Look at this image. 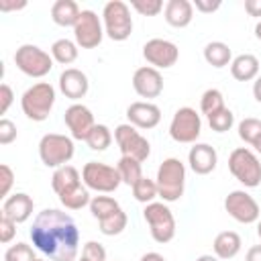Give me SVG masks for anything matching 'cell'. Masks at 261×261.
<instances>
[{"instance_id": "6da1fadb", "label": "cell", "mask_w": 261, "mask_h": 261, "mask_svg": "<svg viewBox=\"0 0 261 261\" xmlns=\"http://www.w3.org/2000/svg\"><path fill=\"white\" fill-rule=\"evenodd\" d=\"M31 241L49 261H75L80 251V230L75 220L57 208H45L35 216Z\"/></svg>"}, {"instance_id": "7a4b0ae2", "label": "cell", "mask_w": 261, "mask_h": 261, "mask_svg": "<svg viewBox=\"0 0 261 261\" xmlns=\"http://www.w3.org/2000/svg\"><path fill=\"white\" fill-rule=\"evenodd\" d=\"M155 184H157L159 198L165 204L177 202L184 196V188H186V165L177 157L163 159L161 165L157 167Z\"/></svg>"}, {"instance_id": "3957f363", "label": "cell", "mask_w": 261, "mask_h": 261, "mask_svg": "<svg viewBox=\"0 0 261 261\" xmlns=\"http://www.w3.org/2000/svg\"><path fill=\"white\" fill-rule=\"evenodd\" d=\"M55 104V88L49 82H37L20 96V108L29 120L43 122L49 118Z\"/></svg>"}, {"instance_id": "277c9868", "label": "cell", "mask_w": 261, "mask_h": 261, "mask_svg": "<svg viewBox=\"0 0 261 261\" xmlns=\"http://www.w3.org/2000/svg\"><path fill=\"white\" fill-rule=\"evenodd\" d=\"M102 24L104 35L112 41H126L133 33V16L130 6L122 0H110L102 8Z\"/></svg>"}, {"instance_id": "5b68a950", "label": "cell", "mask_w": 261, "mask_h": 261, "mask_svg": "<svg viewBox=\"0 0 261 261\" xmlns=\"http://www.w3.org/2000/svg\"><path fill=\"white\" fill-rule=\"evenodd\" d=\"M75 153V145L73 139L67 135H59V133H47L41 137L39 141V157L43 161V165L47 167H63L71 161Z\"/></svg>"}, {"instance_id": "8992f818", "label": "cell", "mask_w": 261, "mask_h": 261, "mask_svg": "<svg viewBox=\"0 0 261 261\" xmlns=\"http://www.w3.org/2000/svg\"><path fill=\"white\" fill-rule=\"evenodd\" d=\"M228 171L245 188H257L261 184L259 157L247 147H237V149L230 151V155H228Z\"/></svg>"}, {"instance_id": "52a82bcc", "label": "cell", "mask_w": 261, "mask_h": 261, "mask_svg": "<svg viewBox=\"0 0 261 261\" xmlns=\"http://www.w3.org/2000/svg\"><path fill=\"white\" fill-rule=\"evenodd\" d=\"M143 218L149 224V232L155 243L165 245L175 237V218L165 202H151L143 208Z\"/></svg>"}, {"instance_id": "ba28073f", "label": "cell", "mask_w": 261, "mask_h": 261, "mask_svg": "<svg viewBox=\"0 0 261 261\" xmlns=\"http://www.w3.org/2000/svg\"><path fill=\"white\" fill-rule=\"evenodd\" d=\"M82 181L88 190H94L98 194H110L122 184L118 169L102 161H88L82 167Z\"/></svg>"}, {"instance_id": "9c48e42d", "label": "cell", "mask_w": 261, "mask_h": 261, "mask_svg": "<svg viewBox=\"0 0 261 261\" xmlns=\"http://www.w3.org/2000/svg\"><path fill=\"white\" fill-rule=\"evenodd\" d=\"M14 65L29 77H45L53 69V57L37 45H20L14 51Z\"/></svg>"}, {"instance_id": "30bf717a", "label": "cell", "mask_w": 261, "mask_h": 261, "mask_svg": "<svg viewBox=\"0 0 261 261\" xmlns=\"http://www.w3.org/2000/svg\"><path fill=\"white\" fill-rule=\"evenodd\" d=\"M114 141H116L122 157H133V159H137V161L143 163L151 155L149 141L130 122H122V124H118L114 128Z\"/></svg>"}, {"instance_id": "8fae6325", "label": "cell", "mask_w": 261, "mask_h": 261, "mask_svg": "<svg viewBox=\"0 0 261 261\" xmlns=\"http://www.w3.org/2000/svg\"><path fill=\"white\" fill-rule=\"evenodd\" d=\"M200 133H202L200 114L190 106L177 108L169 122V137L175 143H196Z\"/></svg>"}, {"instance_id": "7c38bea8", "label": "cell", "mask_w": 261, "mask_h": 261, "mask_svg": "<svg viewBox=\"0 0 261 261\" xmlns=\"http://www.w3.org/2000/svg\"><path fill=\"white\" fill-rule=\"evenodd\" d=\"M224 210L228 212L230 218H234L241 224H253L261 216V208L257 200L245 192V190H232L224 198Z\"/></svg>"}, {"instance_id": "4fadbf2b", "label": "cell", "mask_w": 261, "mask_h": 261, "mask_svg": "<svg viewBox=\"0 0 261 261\" xmlns=\"http://www.w3.org/2000/svg\"><path fill=\"white\" fill-rule=\"evenodd\" d=\"M73 37H75L77 47H82V49L98 47L104 39V24H102L100 16L94 10H88V8L82 10L80 18L73 27Z\"/></svg>"}, {"instance_id": "5bb4252c", "label": "cell", "mask_w": 261, "mask_h": 261, "mask_svg": "<svg viewBox=\"0 0 261 261\" xmlns=\"http://www.w3.org/2000/svg\"><path fill=\"white\" fill-rule=\"evenodd\" d=\"M143 57L147 63L155 69H167L173 67L179 59V49L175 43L167 39H149L143 45Z\"/></svg>"}, {"instance_id": "9a60e30c", "label": "cell", "mask_w": 261, "mask_h": 261, "mask_svg": "<svg viewBox=\"0 0 261 261\" xmlns=\"http://www.w3.org/2000/svg\"><path fill=\"white\" fill-rule=\"evenodd\" d=\"M63 120H65V126L69 128L71 139H75V141H86L88 135H90V130L96 126L92 110H90L88 106L80 104V102H73V104L65 110Z\"/></svg>"}, {"instance_id": "2e32d148", "label": "cell", "mask_w": 261, "mask_h": 261, "mask_svg": "<svg viewBox=\"0 0 261 261\" xmlns=\"http://www.w3.org/2000/svg\"><path fill=\"white\" fill-rule=\"evenodd\" d=\"M133 88L141 98H157L163 92V75L151 65H143L133 73Z\"/></svg>"}, {"instance_id": "e0dca14e", "label": "cell", "mask_w": 261, "mask_h": 261, "mask_svg": "<svg viewBox=\"0 0 261 261\" xmlns=\"http://www.w3.org/2000/svg\"><path fill=\"white\" fill-rule=\"evenodd\" d=\"M59 90H61V94H63L65 98L77 102V100H82V98L88 94V90H90L88 75H86L82 69H77V67H67V69H63L61 75H59Z\"/></svg>"}, {"instance_id": "ac0fdd59", "label": "cell", "mask_w": 261, "mask_h": 261, "mask_svg": "<svg viewBox=\"0 0 261 261\" xmlns=\"http://www.w3.org/2000/svg\"><path fill=\"white\" fill-rule=\"evenodd\" d=\"M126 118H128V122H130L133 126L147 130V128H155V126L159 124V120H161V110H159V106L153 104V102H143V100H139V102L128 104V108H126Z\"/></svg>"}, {"instance_id": "d6986e66", "label": "cell", "mask_w": 261, "mask_h": 261, "mask_svg": "<svg viewBox=\"0 0 261 261\" xmlns=\"http://www.w3.org/2000/svg\"><path fill=\"white\" fill-rule=\"evenodd\" d=\"M188 163L190 169L198 175H208L216 169L218 163V153L212 145L208 143H194V147L188 153Z\"/></svg>"}, {"instance_id": "ffe728a7", "label": "cell", "mask_w": 261, "mask_h": 261, "mask_svg": "<svg viewBox=\"0 0 261 261\" xmlns=\"http://www.w3.org/2000/svg\"><path fill=\"white\" fill-rule=\"evenodd\" d=\"M33 208H35V202H33V198L29 194L14 192L2 202V216H6L12 222L20 224V222H27L33 216Z\"/></svg>"}, {"instance_id": "44dd1931", "label": "cell", "mask_w": 261, "mask_h": 261, "mask_svg": "<svg viewBox=\"0 0 261 261\" xmlns=\"http://www.w3.org/2000/svg\"><path fill=\"white\" fill-rule=\"evenodd\" d=\"M163 14H165V22L169 27L184 29L194 18V4L190 0H167Z\"/></svg>"}, {"instance_id": "7402d4cb", "label": "cell", "mask_w": 261, "mask_h": 261, "mask_svg": "<svg viewBox=\"0 0 261 261\" xmlns=\"http://www.w3.org/2000/svg\"><path fill=\"white\" fill-rule=\"evenodd\" d=\"M82 186V175L80 171L73 167V165H63V167H57L51 175V188L57 196H63L75 188Z\"/></svg>"}, {"instance_id": "603a6c76", "label": "cell", "mask_w": 261, "mask_h": 261, "mask_svg": "<svg viewBox=\"0 0 261 261\" xmlns=\"http://www.w3.org/2000/svg\"><path fill=\"white\" fill-rule=\"evenodd\" d=\"M241 247H243V241H241L239 232H234V230H222V232H218L216 239H214V243H212L214 255L218 259H222V261L237 257L239 251H241Z\"/></svg>"}, {"instance_id": "cb8c5ba5", "label": "cell", "mask_w": 261, "mask_h": 261, "mask_svg": "<svg viewBox=\"0 0 261 261\" xmlns=\"http://www.w3.org/2000/svg\"><path fill=\"white\" fill-rule=\"evenodd\" d=\"M230 73L237 82H251L259 75V59L251 53H241L230 61Z\"/></svg>"}, {"instance_id": "d4e9b609", "label": "cell", "mask_w": 261, "mask_h": 261, "mask_svg": "<svg viewBox=\"0 0 261 261\" xmlns=\"http://www.w3.org/2000/svg\"><path fill=\"white\" fill-rule=\"evenodd\" d=\"M80 12L82 10L73 0H55L51 6V20L57 27H75Z\"/></svg>"}, {"instance_id": "484cf974", "label": "cell", "mask_w": 261, "mask_h": 261, "mask_svg": "<svg viewBox=\"0 0 261 261\" xmlns=\"http://www.w3.org/2000/svg\"><path fill=\"white\" fill-rule=\"evenodd\" d=\"M204 61H206L208 65L216 67V69L226 67V65H230V61H232V51H230V47H228L226 43H222V41H210V43L204 47Z\"/></svg>"}, {"instance_id": "4316f807", "label": "cell", "mask_w": 261, "mask_h": 261, "mask_svg": "<svg viewBox=\"0 0 261 261\" xmlns=\"http://www.w3.org/2000/svg\"><path fill=\"white\" fill-rule=\"evenodd\" d=\"M77 43L75 41H69V39H57L53 45H51V57L53 61L61 63V65H69L77 59Z\"/></svg>"}, {"instance_id": "83f0119b", "label": "cell", "mask_w": 261, "mask_h": 261, "mask_svg": "<svg viewBox=\"0 0 261 261\" xmlns=\"http://www.w3.org/2000/svg\"><path fill=\"white\" fill-rule=\"evenodd\" d=\"M116 169H118V173H120L122 184H126V186H130V188L143 177V165H141V161H137V159H133V157H122V155H120V159H118V163H116Z\"/></svg>"}, {"instance_id": "f1b7e54d", "label": "cell", "mask_w": 261, "mask_h": 261, "mask_svg": "<svg viewBox=\"0 0 261 261\" xmlns=\"http://www.w3.org/2000/svg\"><path fill=\"white\" fill-rule=\"evenodd\" d=\"M116 210H120V204L112 196H94L92 202H90V212H92V216L98 222L104 220V218H108Z\"/></svg>"}, {"instance_id": "f546056e", "label": "cell", "mask_w": 261, "mask_h": 261, "mask_svg": "<svg viewBox=\"0 0 261 261\" xmlns=\"http://www.w3.org/2000/svg\"><path fill=\"white\" fill-rule=\"evenodd\" d=\"M59 202H61L67 210H82L84 206H90L92 196H90V190L82 184L80 188H75V190H71V192L59 196Z\"/></svg>"}, {"instance_id": "4dcf8cb0", "label": "cell", "mask_w": 261, "mask_h": 261, "mask_svg": "<svg viewBox=\"0 0 261 261\" xmlns=\"http://www.w3.org/2000/svg\"><path fill=\"white\" fill-rule=\"evenodd\" d=\"M133 196H135L137 202H141V204H145V206L151 204V202H155V198L159 196L155 179H149V177L143 175V177L133 186Z\"/></svg>"}, {"instance_id": "1f68e13d", "label": "cell", "mask_w": 261, "mask_h": 261, "mask_svg": "<svg viewBox=\"0 0 261 261\" xmlns=\"http://www.w3.org/2000/svg\"><path fill=\"white\" fill-rule=\"evenodd\" d=\"M126 224H128V216H126V212L120 208V210H116L114 214H110L108 218L100 220V232L106 234V237H114V234H120V232L126 228Z\"/></svg>"}, {"instance_id": "d6a6232c", "label": "cell", "mask_w": 261, "mask_h": 261, "mask_svg": "<svg viewBox=\"0 0 261 261\" xmlns=\"http://www.w3.org/2000/svg\"><path fill=\"white\" fill-rule=\"evenodd\" d=\"M222 108H226V106H224V96H222L220 90L210 88V90H206L202 94V98H200V110H202V114H206V118L212 116L214 112L222 110Z\"/></svg>"}, {"instance_id": "836d02e7", "label": "cell", "mask_w": 261, "mask_h": 261, "mask_svg": "<svg viewBox=\"0 0 261 261\" xmlns=\"http://www.w3.org/2000/svg\"><path fill=\"white\" fill-rule=\"evenodd\" d=\"M86 143H88V147L92 151H106L110 147V143H112V133H110V128L106 124H96L90 130Z\"/></svg>"}, {"instance_id": "e575fe53", "label": "cell", "mask_w": 261, "mask_h": 261, "mask_svg": "<svg viewBox=\"0 0 261 261\" xmlns=\"http://www.w3.org/2000/svg\"><path fill=\"white\" fill-rule=\"evenodd\" d=\"M208 124H210V128L214 133H226L234 124V114H232V110L222 108V110L214 112L212 116H208Z\"/></svg>"}, {"instance_id": "d590c367", "label": "cell", "mask_w": 261, "mask_h": 261, "mask_svg": "<svg viewBox=\"0 0 261 261\" xmlns=\"http://www.w3.org/2000/svg\"><path fill=\"white\" fill-rule=\"evenodd\" d=\"M261 135V120L259 118H253V116H247L239 122V137L241 141L253 145V141Z\"/></svg>"}, {"instance_id": "8d00e7d4", "label": "cell", "mask_w": 261, "mask_h": 261, "mask_svg": "<svg viewBox=\"0 0 261 261\" xmlns=\"http://www.w3.org/2000/svg\"><path fill=\"white\" fill-rule=\"evenodd\" d=\"M35 251L31 245L27 243H16V245H10L4 253V261H35Z\"/></svg>"}, {"instance_id": "74e56055", "label": "cell", "mask_w": 261, "mask_h": 261, "mask_svg": "<svg viewBox=\"0 0 261 261\" xmlns=\"http://www.w3.org/2000/svg\"><path fill=\"white\" fill-rule=\"evenodd\" d=\"M130 6L141 16H157L165 6L161 0H130Z\"/></svg>"}, {"instance_id": "f35d334b", "label": "cell", "mask_w": 261, "mask_h": 261, "mask_svg": "<svg viewBox=\"0 0 261 261\" xmlns=\"http://www.w3.org/2000/svg\"><path fill=\"white\" fill-rule=\"evenodd\" d=\"M82 257H86L88 261H106V249L98 241H88L82 247Z\"/></svg>"}, {"instance_id": "ab89813d", "label": "cell", "mask_w": 261, "mask_h": 261, "mask_svg": "<svg viewBox=\"0 0 261 261\" xmlns=\"http://www.w3.org/2000/svg\"><path fill=\"white\" fill-rule=\"evenodd\" d=\"M14 184V171L10 169V165L2 163L0 165V198L6 200L10 196V188Z\"/></svg>"}, {"instance_id": "60d3db41", "label": "cell", "mask_w": 261, "mask_h": 261, "mask_svg": "<svg viewBox=\"0 0 261 261\" xmlns=\"http://www.w3.org/2000/svg\"><path fill=\"white\" fill-rule=\"evenodd\" d=\"M16 139V124L8 118L0 120V145H10Z\"/></svg>"}, {"instance_id": "b9f144b4", "label": "cell", "mask_w": 261, "mask_h": 261, "mask_svg": "<svg viewBox=\"0 0 261 261\" xmlns=\"http://www.w3.org/2000/svg\"><path fill=\"white\" fill-rule=\"evenodd\" d=\"M14 234H16V222H12L6 216H0V243L2 245L10 243L14 239Z\"/></svg>"}, {"instance_id": "7bdbcfd3", "label": "cell", "mask_w": 261, "mask_h": 261, "mask_svg": "<svg viewBox=\"0 0 261 261\" xmlns=\"http://www.w3.org/2000/svg\"><path fill=\"white\" fill-rule=\"evenodd\" d=\"M12 100H14V92H12V88L4 82V84L0 86V114H6V112H8Z\"/></svg>"}, {"instance_id": "ee69618b", "label": "cell", "mask_w": 261, "mask_h": 261, "mask_svg": "<svg viewBox=\"0 0 261 261\" xmlns=\"http://www.w3.org/2000/svg\"><path fill=\"white\" fill-rule=\"evenodd\" d=\"M192 4H194V8L200 10L202 14H212L214 10L220 8L222 2H220V0H194Z\"/></svg>"}, {"instance_id": "f6af8a7d", "label": "cell", "mask_w": 261, "mask_h": 261, "mask_svg": "<svg viewBox=\"0 0 261 261\" xmlns=\"http://www.w3.org/2000/svg\"><path fill=\"white\" fill-rule=\"evenodd\" d=\"M245 10L249 16H261V0H245Z\"/></svg>"}, {"instance_id": "bcb514c9", "label": "cell", "mask_w": 261, "mask_h": 261, "mask_svg": "<svg viewBox=\"0 0 261 261\" xmlns=\"http://www.w3.org/2000/svg\"><path fill=\"white\" fill-rule=\"evenodd\" d=\"M27 6V2L22 0V2H8V0H2L0 2V10L2 12H10V10H20V8H24Z\"/></svg>"}, {"instance_id": "7dc6e473", "label": "cell", "mask_w": 261, "mask_h": 261, "mask_svg": "<svg viewBox=\"0 0 261 261\" xmlns=\"http://www.w3.org/2000/svg\"><path fill=\"white\" fill-rule=\"evenodd\" d=\"M245 261H261V245H253V247L247 251Z\"/></svg>"}, {"instance_id": "c3c4849f", "label": "cell", "mask_w": 261, "mask_h": 261, "mask_svg": "<svg viewBox=\"0 0 261 261\" xmlns=\"http://www.w3.org/2000/svg\"><path fill=\"white\" fill-rule=\"evenodd\" d=\"M253 98L261 104V73L255 77V82H253Z\"/></svg>"}, {"instance_id": "681fc988", "label": "cell", "mask_w": 261, "mask_h": 261, "mask_svg": "<svg viewBox=\"0 0 261 261\" xmlns=\"http://www.w3.org/2000/svg\"><path fill=\"white\" fill-rule=\"evenodd\" d=\"M139 261H165V257L159 255V253H155V251H149V253H145Z\"/></svg>"}, {"instance_id": "f907efd6", "label": "cell", "mask_w": 261, "mask_h": 261, "mask_svg": "<svg viewBox=\"0 0 261 261\" xmlns=\"http://www.w3.org/2000/svg\"><path fill=\"white\" fill-rule=\"evenodd\" d=\"M196 261H220L216 255H200Z\"/></svg>"}, {"instance_id": "816d5d0a", "label": "cell", "mask_w": 261, "mask_h": 261, "mask_svg": "<svg viewBox=\"0 0 261 261\" xmlns=\"http://www.w3.org/2000/svg\"><path fill=\"white\" fill-rule=\"evenodd\" d=\"M251 147H253V149H255L257 153H261V135H259V137H257V139L253 141V145H251Z\"/></svg>"}, {"instance_id": "f5cc1de1", "label": "cell", "mask_w": 261, "mask_h": 261, "mask_svg": "<svg viewBox=\"0 0 261 261\" xmlns=\"http://www.w3.org/2000/svg\"><path fill=\"white\" fill-rule=\"evenodd\" d=\"M255 37H257V39L261 41V20H259V22L255 24Z\"/></svg>"}, {"instance_id": "db71d44e", "label": "cell", "mask_w": 261, "mask_h": 261, "mask_svg": "<svg viewBox=\"0 0 261 261\" xmlns=\"http://www.w3.org/2000/svg\"><path fill=\"white\" fill-rule=\"evenodd\" d=\"M257 234H259V239H261V220L257 222Z\"/></svg>"}, {"instance_id": "11a10c76", "label": "cell", "mask_w": 261, "mask_h": 261, "mask_svg": "<svg viewBox=\"0 0 261 261\" xmlns=\"http://www.w3.org/2000/svg\"><path fill=\"white\" fill-rule=\"evenodd\" d=\"M77 261H88V259H86V257H82V259H77Z\"/></svg>"}, {"instance_id": "9f6ffc18", "label": "cell", "mask_w": 261, "mask_h": 261, "mask_svg": "<svg viewBox=\"0 0 261 261\" xmlns=\"http://www.w3.org/2000/svg\"><path fill=\"white\" fill-rule=\"evenodd\" d=\"M35 261H47V259H35Z\"/></svg>"}]
</instances>
